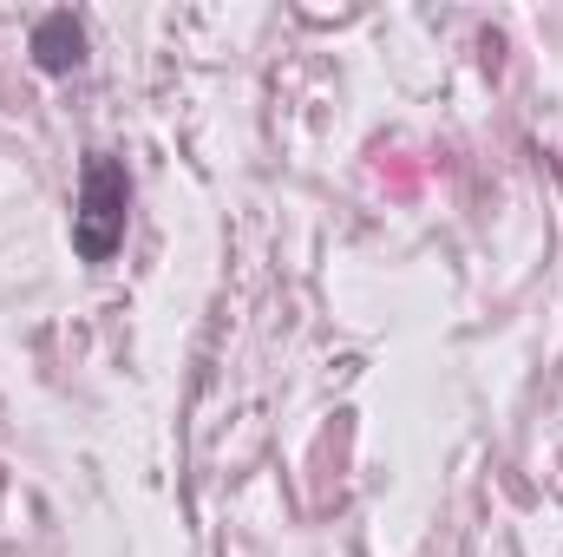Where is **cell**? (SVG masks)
I'll list each match as a JSON object with an SVG mask.
<instances>
[{
    "mask_svg": "<svg viewBox=\"0 0 563 557\" xmlns=\"http://www.w3.org/2000/svg\"><path fill=\"white\" fill-rule=\"evenodd\" d=\"M125 223H132V171L106 151L86 157L79 171V204H73V250L86 263H112L119 243H125Z\"/></svg>",
    "mask_w": 563,
    "mask_h": 557,
    "instance_id": "obj_1",
    "label": "cell"
},
{
    "mask_svg": "<svg viewBox=\"0 0 563 557\" xmlns=\"http://www.w3.org/2000/svg\"><path fill=\"white\" fill-rule=\"evenodd\" d=\"M86 59V26L59 7V13H46V20H33V66L40 73H73Z\"/></svg>",
    "mask_w": 563,
    "mask_h": 557,
    "instance_id": "obj_2",
    "label": "cell"
}]
</instances>
